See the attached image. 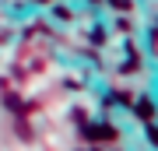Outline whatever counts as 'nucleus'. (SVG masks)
Here are the masks:
<instances>
[{"label": "nucleus", "instance_id": "obj_1", "mask_svg": "<svg viewBox=\"0 0 158 151\" xmlns=\"http://www.w3.org/2000/svg\"><path fill=\"white\" fill-rule=\"evenodd\" d=\"M85 137L88 141H113L116 130L109 127V123H95V127H85Z\"/></svg>", "mask_w": 158, "mask_h": 151}, {"label": "nucleus", "instance_id": "obj_2", "mask_svg": "<svg viewBox=\"0 0 158 151\" xmlns=\"http://www.w3.org/2000/svg\"><path fill=\"white\" fill-rule=\"evenodd\" d=\"M137 116H141L144 123H151V116H155V109H151V99H141V102H137Z\"/></svg>", "mask_w": 158, "mask_h": 151}, {"label": "nucleus", "instance_id": "obj_4", "mask_svg": "<svg viewBox=\"0 0 158 151\" xmlns=\"http://www.w3.org/2000/svg\"><path fill=\"white\" fill-rule=\"evenodd\" d=\"M42 4H46V0H42Z\"/></svg>", "mask_w": 158, "mask_h": 151}, {"label": "nucleus", "instance_id": "obj_3", "mask_svg": "<svg viewBox=\"0 0 158 151\" xmlns=\"http://www.w3.org/2000/svg\"><path fill=\"white\" fill-rule=\"evenodd\" d=\"M113 7L116 11H130V0H113Z\"/></svg>", "mask_w": 158, "mask_h": 151}]
</instances>
